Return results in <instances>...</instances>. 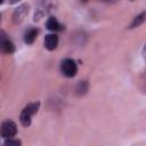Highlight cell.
Listing matches in <instances>:
<instances>
[{
    "label": "cell",
    "mask_w": 146,
    "mask_h": 146,
    "mask_svg": "<svg viewBox=\"0 0 146 146\" xmlns=\"http://www.w3.org/2000/svg\"><path fill=\"white\" fill-rule=\"evenodd\" d=\"M60 71L62 73L67 76V78H73L75 74H76V71H78V67H76V64L73 59L71 58H66L60 64Z\"/></svg>",
    "instance_id": "cell-2"
},
{
    "label": "cell",
    "mask_w": 146,
    "mask_h": 146,
    "mask_svg": "<svg viewBox=\"0 0 146 146\" xmlns=\"http://www.w3.org/2000/svg\"><path fill=\"white\" fill-rule=\"evenodd\" d=\"M36 35H38V30H36V29H30V30L25 33V35H24V41H25V43H27V44L33 43L34 40L36 39Z\"/></svg>",
    "instance_id": "cell-7"
},
{
    "label": "cell",
    "mask_w": 146,
    "mask_h": 146,
    "mask_svg": "<svg viewBox=\"0 0 146 146\" xmlns=\"http://www.w3.org/2000/svg\"><path fill=\"white\" fill-rule=\"evenodd\" d=\"M19 0H9V2L10 3H16V2H18Z\"/></svg>",
    "instance_id": "cell-12"
},
{
    "label": "cell",
    "mask_w": 146,
    "mask_h": 146,
    "mask_svg": "<svg viewBox=\"0 0 146 146\" xmlns=\"http://www.w3.org/2000/svg\"><path fill=\"white\" fill-rule=\"evenodd\" d=\"M105 1H112V0H105Z\"/></svg>",
    "instance_id": "cell-15"
},
{
    "label": "cell",
    "mask_w": 146,
    "mask_h": 146,
    "mask_svg": "<svg viewBox=\"0 0 146 146\" xmlns=\"http://www.w3.org/2000/svg\"><path fill=\"white\" fill-rule=\"evenodd\" d=\"M21 140L18 139H11V138H8V140L5 141V145H9V146H18L21 145Z\"/></svg>",
    "instance_id": "cell-11"
},
{
    "label": "cell",
    "mask_w": 146,
    "mask_h": 146,
    "mask_svg": "<svg viewBox=\"0 0 146 146\" xmlns=\"http://www.w3.org/2000/svg\"><path fill=\"white\" fill-rule=\"evenodd\" d=\"M39 106H40V103L39 102H35V103H30L27 104L22 113H21V116H19V120H21V123L24 125V127H29L31 124V120H32V116L38 112L39 110Z\"/></svg>",
    "instance_id": "cell-1"
},
{
    "label": "cell",
    "mask_w": 146,
    "mask_h": 146,
    "mask_svg": "<svg viewBox=\"0 0 146 146\" xmlns=\"http://www.w3.org/2000/svg\"><path fill=\"white\" fill-rule=\"evenodd\" d=\"M130 1H135V0H130Z\"/></svg>",
    "instance_id": "cell-16"
},
{
    "label": "cell",
    "mask_w": 146,
    "mask_h": 146,
    "mask_svg": "<svg viewBox=\"0 0 146 146\" xmlns=\"http://www.w3.org/2000/svg\"><path fill=\"white\" fill-rule=\"evenodd\" d=\"M58 44V36L56 34H47L44 38V47L48 50H54L57 48Z\"/></svg>",
    "instance_id": "cell-6"
},
{
    "label": "cell",
    "mask_w": 146,
    "mask_h": 146,
    "mask_svg": "<svg viewBox=\"0 0 146 146\" xmlns=\"http://www.w3.org/2000/svg\"><path fill=\"white\" fill-rule=\"evenodd\" d=\"M0 50L6 52V54H11L15 50L14 43L2 32H0Z\"/></svg>",
    "instance_id": "cell-4"
},
{
    "label": "cell",
    "mask_w": 146,
    "mask_h": 146,
    "mask_svg": "<svg viewBox=\"0 0 146 146\" xmlns=\"http://www.w3.org/2000/svg\"><path fill=\"white\" fill-rule=\"evenodd\" d=\"M47 29L50 30V31H59L62 30V25L58 23V21L55 18V17H49V19L47 21Z\"/></svg>",
    "instance_id": "cell-8"
},
{
    "label": "cell",
    "mask_w": 146,
    "mask_h": 146,
    "mask_svg": "<svg viewBox=\"0 0 146 146\" xmlns=\"http://www.w3.org/2000/svg\"><path fill=\"white\" fill-rule=\"evenodd\" d=\"M16 133H17V127L13 121L7 120V121H3L1 123V125H0V135L3 138H7V139L11 138Z\"/></svg>",
    "instance_id": "cell-3"
},
{
    "label": "cell",
    "mask_w": 146,
    "mask_h": 146,
    "mask_svg": "<svg viewBox=\"0 0 146 146\" xmlns=\"http://www.w3.org/2000/svg\"><path fill=\"white\" fill-rule=\"evenodd\" d=\"M2 2H3V0H0V5H1V3H2Z\"/></svg>",
    "instance_id": "cell-14"
},
{
    "label": "cell",
    "mask_w": 146,
    "mask_h": 146,
    "mask_svg": "<svg viewBox=\"0 0 146 146\" xmlns=\"http://www.w3.org/2000/svg\"><path fill=\"white\" fill-rule=\"evenodd\" d=\"M27 13H29V6H27V5H22V6H19L17 9H15V11H14V14H13V22H14L15 24L21 23V22L25 18V16L27 15Z\"/></svg>",
    "instance_id": "cell-5"
},
{
    "label": "cell",
    "mask_w": 146,
    "mask_h": 146,
    "mask_svg": "<svg viewBox=\"0 0 146 146\" xmlns=\"http://www.w3.org/2000/svg\"><path fill=\"white\" fill-rule=\"evenodd\" d=\"M88 89V83L86 81H81L76 87V94L78 95H84Z\"/></svg>",
    "instance_id": "cell-10"
},
{
    "label": "cell",
    "mask_w": 146,
    "mask_h": 146,
    "mask_svg": "<svg viewBox=\"0 0 146 146\" xmlns=\"http://www.w3.org/2000/svg\"><path fill=\"white\" fill-rule=\"evenodd\" d=\"M145 17H146V14H145V13H141L139 16L135 17V19H133L132 24L130 25V29H133V27H137V26L141 25V24L145 22Z\"/></svg>",
    "instance_id": "cell-9"
},
{
    "label": "cell",
    "mask_w": 146,
    "mask_h": 146,
    "mask_svg": "<svg viewBox=\"0 0 146 146\" xmlns=\"http://www.w3.org/2000/svg\"><path fill=\"white\" fill-rule=\"evenodd\" d=\"M81 1H82V2H87L88 0H81Z\"/></svg>",
    "instance_id": "cell-13"
}]
</instances>
